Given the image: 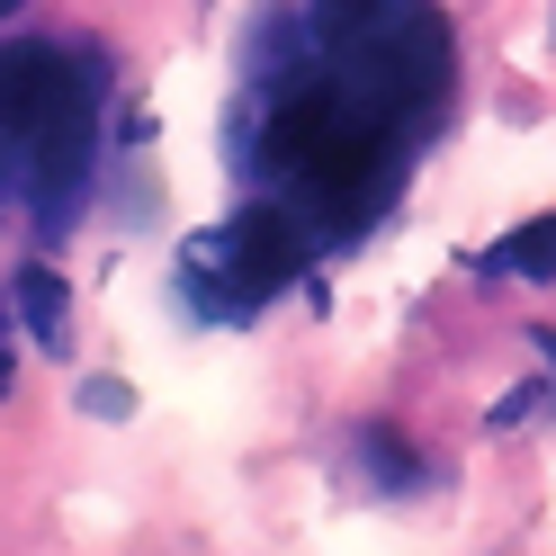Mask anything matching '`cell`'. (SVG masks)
<instances>
[{
	"instance_id": "cell-1",
	"label": "cell",
	"mask_w": 556,
	"mask_h": 556,
	"mask_svg": "<svg viewBox=\"0 0 556 556\" xmlns=\"http://www.w3.org/2000/svg\"><path fill=\"white\" fill-rule=\"evenodd\" d=\"M261 170H269L278 206H288L315 242L324 233H359L404 180V126L315 54L305 73H288L269 90Z\"/></svg>"
},
{
	"instance_id": "cell-2",
	"label": "cell",
	"mask_w": 556,
	"mask_h": 556,
	"mask_svg": "<svg viewBox=\"0 0 556 556\" xmlns=\"http://www.w3.org/2000/svg\"><path fill=\"white\" fill-rule=\"evenodd\" d=\"M0 135L27 162V198H37V225L63 233L90 198L99 170V90L63 46H0Z\"/></svg>"
},
{
	"instance_id": "cell-3",
	"label": "cell",
	"mask_w": 556,
	"mask_h": 556,
	"mask_svg": "<svg viewBox=\"0 0 556 556\" xmlns=\"http://www.w3.org/2000/svg\"><path fill=\"white\" fill-rule=\"evenodd\" d=\"M305 252H315V233H305L278 198H261V206H242L233 225H216V233L189 242V252H180V288H189L198 315L242 324V315H261L278 288H296Z\"/></svg>"
},
{
	"instance_id": "cell-4",
	"label": "cell",
	"mask_w": 556,
	"mask_h": 556,
	"mask_svg": "<svg viewBox=\"0 0 556 556\" xmlns=\"http://www.w3.org/2000/svg\"><path fill=\"white\" fill-rule=\"evenodd\" d=\"M413 10H431V0H305V18H315V54H341V46L377 37V27H395Z\"/></svg>"
},
{
	"instance_id": "cell-5",
	"label": "cell",
	"mask_w": 556,
	"mask_h": 556,
	"mask_svg": "<svg viewBox=\"0 0 556 556\" xmlns=\"http://www.w3.org/2000/svg\"><path fill=\"white\" fill-rule=\"evenodd\" d=\"M10 305H18V324L37 332V351H63V341H73V315H63L73 296H63V278H54L46 261H27V269L10 278Z\"/></svg>"
},
{
	"instance_id": "cell-6",
	"label": "cell",
	"mask_w": 556,
	"mask_h": 556,
	"mask_svg": "<svg viewBox=\"0 0 556 556\" xmlns=\"http://www.w3.org/2000/svg\"><path fill=\"white\" fill-rule=\"evenodd\" d=\"M484 269H503V278H556V216H530Z\"/></svg>"
},
{
	"instance_id": "cell-7",
	"label": "cell",
	"mask_w": 556,
	"mask_h": 556,
	"mask_svg": "<svg viewBox=\"0 0 556 556\" xmlns=\"http://www.w3.org/2000/svg\"><path fill=\"white\" fill-rule=\"evenodd\" d=\"M359 448H368V476H377V484H422V467H413V448H404L395 431H368Z\"/></svg>"
},
{
	"instance_id": "cell-8",
	"label": "cell",
	"mask_w": 556,
	"mask_h": 556,
	"mask_svg": "<svg viewBox=\"0 0 556 556\" xmlns=\"http://www.w3.org/2000/svg\"><path fill=\"white\" fill-rule=\"evenodd\" d=\"M81 413H109V422H117V413H135V395L117 387V377H90V387H81Z\"/></svg>"
},
{
	"instance_id": "cell-9",
	"label": "cell",
	"mask_w": 556,
	"mask_h": 556,
	"mask_svg": "<svg viewBox=\"0 0 556 556\" xmlns=\"http://www.w3.org/2000/svg\"><path fill=\"white\" fill-rule=\"evenodd\" d=\"M18 198H27V162L10 153V135H0V216H10Z\"/></svg>"
},
{
	"instance_id": "cell-10",
	"label": "cell",
	"mask_w": 556,
	"mask_h": 556,
	"mask_svg": "<svg viewBox=\"0 0 556 556\" xmlns=\"http://www.w3.org/2000/svg\"><path fill=\"white\" fill-rule=\"evenodd\" d=\"M10 324H18V305L0 296V395H10V377H18V341H10Z\"/></svg>"
},
{
	"instance_id": "cell-11",
	"label": "cell",
	"mask_w": 556,
	"mask_h": 556,
	"mask_svg": "<svg viewBox=\"0 0 556 556\" xmlns=\"http://www.w3.org/2000/svg\"><path fill=\"white\" fill-rule=\"evenodd\" d=\"M10 10H18V0H0V18H10Z\"/></svg>"
}]
</instances>
